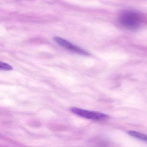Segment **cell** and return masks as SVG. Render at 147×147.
Here are the masks:
<instances>
[{
    "label": "cell",
    "instance_id": "3",
    "mask_svg": "<svg viewBox=\"0 0 147 147\" xmlns=\"http://www.w3.org/2000/svg\"><path fill=\"white\" fill-rule=\"evenodd\" d=\"M55 42L58 44L60 46L63 47V48L73 51L75 53H77L80 55H89V54L84 50L82 49L81 48L78 47V46L74 45L71 43L70 42L64 40L63 38L60 37H55L54 38Z\"/></svg>",
    "mask_w": 147,
    "mask_h": 147
},
{
    "label": "cell",
    "instance_id": "1",
    "mask_svg": "<svg viewBox=\"0 0 147 147\" xmlns=\"http://www.w3.org/2000/svg\"><path fill=\"white\" fill-rule=\"evenodd\" d=\"M120 22L126 28L134 30L140 25L141 18L138 14L133 12H125L120 16Z\"/></svg>",
    "mask_w": 147,
    "mask_h": 147
},
{
    "label": "cell",
    "instance_id": "4",
    "mask_svg": "<svg viewBox=\"0 0 147 147\" xmlns=\"http://www.w3.org/2000/svg\"><path fill=\"white\" fill-rule=\"evenodd\" d=\"M128 134L136 138L141 139L147 142V135L138 132V131H130L128 132Z\"/></svg>",
    "mask_w": 147,
    "mask_h": 147
},
{
    "label": "cell",
    "instance_id": "2",
    "mask_svg": "<svg viewBox=\"0 0 147 147\" xmlns=\"http://www.w3.org/2000/svg\"><path fill=\"white\" fill-rule=\"evenodd\" d=\"M70 111L73 113L80 117L92 120H102L106 119L108 116L106 114L98 112L88 111L77 107H72Z\"/></svg>",
    "mask_w": 147,
    "mask_h": 147
},
{
    "label": "cell",
    "instance_id": "5",
    "mask_svg": "<svg viewBox=\"0 0 147 147\" xmlns=\"http://www.w3.org/2000/svg\"><path fill=\"white\" fill-rule=\"evenodd\" d=\"M0 69L1 70H11L13 69V67L9 64L1 62V65H0Z\"/></svg>",
    "mask_w": 147,
    "mask_h": 147
}]
</instances>
